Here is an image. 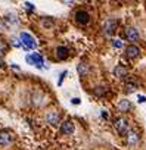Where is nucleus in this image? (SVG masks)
<instances>
[{
	"label": "nucleus",
	"instance_id": "nucleus-1",
	"mask_svg": "<svg viewBox=\"0 0 146 150\" xmlns=\"http://www.w3.org/2000/svg\"><path fill=\"white\" fill-rule=\"evenodd\" d=\"M74 22L77 25H80V27H86V25H89L92 22V16H90V13L87 11L78 9V11L74 12Z\"/></svg>",
	"mask_w": 146,
	"mask_h": 150
},
{
	"label": "nucleus",
	"instance_id": "nucleus-2",
	"mask_svg": "<svg viewBox=\"0 0 146 150\" xmlns=\"http://www.w3.org/2000/svg\"><path fill=\"white\" fill-rule=\"evenodd\" d=\"M117 27H118V21H117L115 18H108V19L105 21L103 27H102V33H103V35H105L106 38H111V37L115 34Z\"/></svg>",
	"mask_w": 146,
	"mask_h": 150
},
{
	"label": "nucleus",
	"instance_id": "nucleus-3",
	"mask_svg": "<svg viewBox=\"0 0 146 150\" xmlns=\"http://www.w3.org/2000/svg\"><path fill=\"white\" fill-rule=\"evenodd\" d=\"M114 128L117 129V132H118V134L125 135V134L128 132V129H130V122H128V119H127V118L120 116V118H117V119L114 121Z\"/></svg>",
	"mask_w": 146,
	"mask_h": 150
},
{
	"label": "nucleus",
	"instance_id": "nucleus-4",
	"mask_svg": "<svg viewBox=\"0 0 146 150\" xmlns=\"http://www.w3.org/2000/svg\"><path fill=\"white\" fill-rule=\"evenodd\" d=\"M124 38L130 43V44H136L140 40V33L136 27H125L124 30Z\"/></svg>",
	"mask_w": 146,
	"mask_h": 150
},
{
	"label": "nucleus",
	"instance_id": "nucleus-5",
	"mask_svg": "<svg viewBox=\"0 0 146 150\" xmlns=\"http://www.w3.org/2000/svg\"><path fill=\"white\" fill-rule=\"evenodd\" d=\"M19 38H21V43H22V47L27 49V50H33L37 47V41L34 40V37L30 34V33H25L22 31L19 34Z\"/></svg>",
	"mask_w": 146,
	"mask_h": 150
},
{
	"label": "nucleus",
	"instance_id": "nucleus-6",
	"mask_svg": "<svg viewBox=\"0 0 146 150\" xmlns=\"http://www.w3.org/2000/svg\"><path fill=\"white\" fill-rule=\"evenodd\" d=\"M140 47L137 46V44H128L125 49H124V54H125V57L127 59H130V60H134V59H137L139 56H140Z\"/></svg>",
	"mask_w": 146,
	"mask_h": 150
},
{
	"label": "nucleus",
	"instance_id": "nucleus-7",
	"mask_svg": "<svg viewBox=\"0 0 146 150\" xmlns=\"http://www.w3.org/2000/svg\"><path fill=\"white\" fill-rule=\"evenodd\" d=\"M59 131H61L62 135H71V134H74V131H75V125H74V122H72L71 119H65V121L61 122Z\"/></svg>",
	"mask_w": 146,
	"mask_h": 150
},
{
	"label": "nucleus",
	"instance_id": "nucleus-8",
	"mask_svg": "<svg viewBox=\"0 0 146 150\" xmlns=\"http://www.w3.org/2000/svg\"><path fill=\"white\" fill-rule=\"evenodd\" d=\"M44 121H46L49 125L55 127V125H58V124L62 122V121H61V113H59L58 110H49V112L44 115Z\"/></svg>",
	"mask_w": 146,
	"mask_h": 150
},
{
	"label": "nucleus",
	"instance_id": "nucleus-9",
	"mask_svg": "<svg viewBox=\"0 0 146 150\" xmlns=\"http://www.w3.org/2000/svg\"><path fill=\"white\" fill-rule=\"evenodd\" d=\"M125 137V141H127V144L130 146V147H134V146H137L139 144V141H140V134L136 131V129H128V132L124 135Z\"/></svg>",
	"mask_w": 146,
	"mask_h": 150
},
{
	"label": "nucleus",
	"instance_id": "nucleus-10",
	"mask_svg": "<svg viewBox=\"0 0 146 150\" xmlns=\"http://www.w3.org/2000/svg\"><path fill=\"white\" fill-rule=\"evenodd\" d=\"M27 62L30 63V65H34V66H37V68H44V59H43V56L40 54V53H31V54H28L27 57Z\"/></svg>",
	"mask_w": 146,
	"mask_h": 150
},
{
	"label": "nucleus",
	"instance_id": "nucleus-11",
	"mask_svg": "<svg viewBox=\"0 0 146 150\" xmlns=\"http://www.w3.org/2000/svg\"><path fill=\"white\" fill-rule=\"evenodd\" d=\"M14 143V134L8 129L0 131V146H9Z\"/></svg>",
	"mask_w": 146,
	"mask_h": 150
},
{
	"label": "nucleus",
	"instance_id": "nucleus-12",
	"mask_svg": "<svg viewBox=\"0 0 146 150\" xmlns=\"http://www.w3.org/2000/svg\"><path fill=\"white\" fill-rule=\"evenodd\" d=\"M114 75H115V78H118V80H122V78H127L128 77V69H127V66H124V65H117L115 68H114Z\"/></svg>",
	"mask_w": 146,
	"mask_h": 150
},
{
	"label": "nucleus",
	"instance_id": "nucleus-13",
	"mask_svg": "<svg viewBox=\"0 0 146 150\" xmlns=\"http://www.w3.org/2000/svg\"><path fill=\"white\" fill-rule=\"evenodd\" d=\"M55 54H56L58 60H65V59L69 57V49L66 46H58L56 50H55Z\"/></svg>",
	"mask_w": 146,
	"mask_h": 150
},
{
	"label": "nucleus",
	"instance_id": "nucleus-14",
	"mask_svg": "<svg viewBox=\"0 0 146 150\" xmlns=\"http://www.w3.org/2000/svg\"><path fill=\"white\" fill-rule=\"evenodd\" d=\"M117 108H118V110H120L121 113H128V112L133 109V105H131V102H130L128 99H121V100L117 103Z\"/></svg>",
	"mask_w": 146,
	"mask_h": 150
},
{
	"label": "nucleus",
	"instance_id": "nucleus-15",
	"mask_svg": "<svg viewBox=\"0 0 146 150\" xmlns=\"http://www.w3.org/2000/svg\"><path fill=\"white\" fill-rule=\"evenodd\" d=\"M77 72H78L80 77H87V75L92 72V66L87 62H80L78 66H77Z\"/></svg>",
	"mask_w": 146,
	"mask_h": 150
},
{
	"label": "nucleus",
	"instance_id": "nucleus-16",
	"mask_svg": "<svg viewBox=\"0 0 146 150\" xmlns=\"http://www.w3.org/2000/svg\"><path fill=\"white\" fill-rule=\"evenodd\" d=\"M136 90H137V84H136L134 81L127 80V81L124 83V93H125V94H131V93H134Z\"/></svg>",
	"mask_w": 146,
	"mask_h": 150
},
{
	"label": "nucleus",
	"instance_id": "nucleus-17",
	"mask_svg": "<svg viewBox=\"0 0 146 150\" xmlns=\"http://www.w3.org/2000/svg\"><path fill=\"white\" fill-rule=\"evenodd\" d=\"M106 93H108V90H106V87H103V86H98V87H95V90H93V94H95L96 97H103V96H106Z\"/></svg>",
	"mask_w": 146,
	"mask_h": 150
},
{
	"label": "nucleus",
	"instance_id": "nucleus-18",
	"mask_svg": "<svg viewBox=\"0 0 146 150\" xmlns=\"http://www.w3.org/2000/svg\"><path fill=\"white\" fill-rule=\"evenodd\" d=\"M5 21H6V25L9 27H14V25H16L18 24V18L15 16V15H6L5 16Z\"/></svg>",
	"mask_w": 146,
	"mask_h": 150
},
{
	"label": "nucleus",
	"instance_id": "nucleus-19",
	"mask_svg": "<svg viewBox=\"0 0 146 150\" xmlns=\"http://www.w3.org/2000/svg\"><path fill=\"white\" fill-rule=\"evenodd\" d=\"M8 50H9V44H8L5 40H0V56L6 54Z\"/></svg>",
	"mask_w": 146,
	"mask_h": 150
},
{
	"label": "nucleus",
	"instance_id": "nucleus-20",
	"mask_svg": "<svg viewBox=\"0 0 146 150\" xmlns=\"http://www.w3.org/2000/svg\"><path fill=\"white\" fill-rule=\"evenodd\" d=\"M122 46H124V43H122L121 38H114V40H112V47H115V49H122Z\"/></svg>",
	"mask_w": 146,
	"mask_h": 150
},
{
	"label": "nucleus",
	"instance_id": "nucleus-21",
	"mask_svg": "<svg viewBox=\"0 0 146 150\" xmlns=\"http://www.w3.org/2000/svg\"><path fill=\"white\" fill-rule=\"evenodd\" d=\"M12 46H14V47H22L21 38H12Z\"/></svg>",
	"mask_w": 146,
	"mask_h": 150
},
{
	"label": "nucleus",
	"instance_id": "nucleus-22",
	"mask_svg": "<svg viewBox=\"0 0 146 150\" xmlns=\"http://www.w3.org/2000/svg\"><path fill=\"white\" fill-rule=\"evenodd\" d=\"M25 11H27V12H30V13H31V12H34V5L27 2V3H25Z\"/></svg>",
	"mask_w": 146,
	"mask_h": 150
},
{
	"label": "nucleus",
	"instance_id": "nucleus-23",
	"mask_svg": "<svg viewBox=\"0 0 146 150\" xmlns=\"http://www.w3.org/2000/svg\"><path fill=\"white\" fill-rule=\"evenodd\" d=\"M66 74H68L66 71H63V72H61V77H59V81H58V84H59V86L62 84V81H63V78H65V75H66Z\"/></svg>",
	"mask_w": 146,
	"mask_h": 150
},
{
	"label": "nucleus",
	"instance_id": "nucleus-24",
	"mask_svg": "<svg viewBox=\"0 0 146 150\" xmlns=\"http://www.w3.org/2000/svg\"><path fill=\"white\" fill-rule=\"evenodd\" d=\"M71 103H72V105H80V99H78V97H74V99L71 100Z\"/></svg>",
	"mask_w": 146,
	"mask_h": 150
},
{
	"label": "nucleus",
	"instance_id": "nucleus-25",
	"mask_svg": "<svg viewBox=\"0 0 146 150\" xmlns=\"http://www.w3.org/2000/svg\"><path fill=\"white\" fill-rule=\"evenodd\" d=\"M137 99H139V103H146V97L145 96H139Z\"/></svg>",
	"mask_w": 146,
	"mask_h": 150
},
{
	"label": "nucleus",
	"instance_id": "nucleus-26",
	"mask_svg": "<svg viewBox=\"0 0 146 150\" xmlns=\"http://www.w3.org/2000/svg\"><path fill=\"white\" fill-rule=\"evenodd\" d=\"M62 2H63V3H66V5H72V3L75 2V0H62Z\"/></svg>",
	"mask_w": 146,
	"mask_h": 150
},
{
	"label": "nucleus",
	"instance_id": "nucleus-27",
	"mask_svg": "<svg viewBox=\"0 0 146 150\" xmlns=\"http://www.w3.org/2000/svg\"><path fill=\"white\" fill-rule=\"evenodd\" d=\"M2 68H5V60L2 59V56H0V69Z\"/></svg>",
	"mask_w": 146,
	"mask_h": 150
},
{
	"label": "nucleus",
	"instance_id": "nucleus-28",
	"mask_svg": "<svg viewBox=\"0 0 146 150\" xmlns=\"http://www.w3.org/2000/svg\"><path fill=\"white\" fill-rule=\"evenodd\" d=\"M102 118L106 119V118H108V113H106V112H102Z\"/></svg>",
	"mask_w": 146,
	"mask_h": 150
}]
</instances>
